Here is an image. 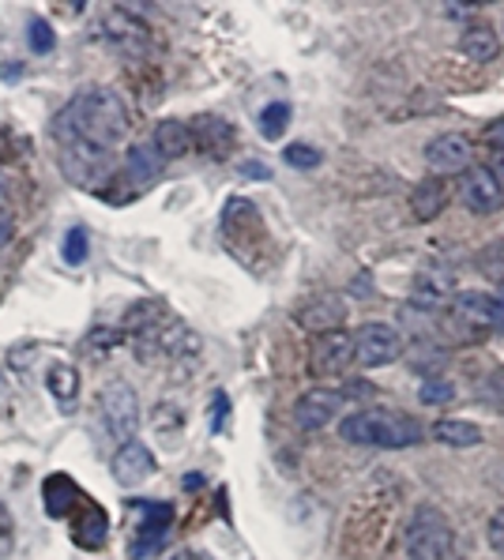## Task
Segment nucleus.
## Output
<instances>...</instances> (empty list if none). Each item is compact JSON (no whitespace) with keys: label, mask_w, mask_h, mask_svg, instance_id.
I'll return each instance as SVG.
<instances>
[{"label":"nucleus","mask_w":504,"mask_h":560,"mask_svg":"<svg viewBox=\"0 0 504 560\" xmlns=\"http://www.w3.org/2000/svg\"><path fill=\"white\" fill-rule=\"evenodd\" d=\"M57 148L65 143H91L99 151H113L128 140V109L113 88H87L68 102L49 125Z\"/></svg>","instance_id":"f257e3e1"},{"label":"nucleus","mask_w":504,"mask_h":560,"mask_svg":"<svg viewBox=\"0 0 504 560\" xmlns=\"http://www.w3.org/2000/svg\"><path fill=\"white\" fill-rule=\"evenodd\" d=\"M339 436L346 444H362V447H388V452H399V447H414L422 444L425 429L411 413L403 410H385V407H365L354 410L339 421Z\"/></svg>","instance_id":"f03ea898"},{"label":"nucleus","mask_w":504,"mask_h":560,"mask_svg":"<svg viewBox=\"0 0 504 560\" xmlns=\"http://www.w3.org/2000/svg\"><path fill=\"white\" fill-rule=\"evenodd\" d=\"M406 560H451L456 557V527L437 504H419L403 527Z\"/></svg>","instance_id":"7ed1b4c3"},{"label":"nucleus","mask_w":504,"mask_h":560,"mask_svg":"<svg viewBox=\"0 0 504 560\" xmlns=\"http://www.w3.org/2000/svg\"><path fill=\"white\" fill-rule=\"evenodd\" d=\"M94 38L102 42V46L110 49V54L125 57V60H140L151 54V27L140 20V15H133L128 8H110V12L99 15V23H94Z\"/></svg>","instance_id":"20e7f679"},{"label":"nucleus","mask_w":504,"mask_h":560,"mask_svg":"<svg viewBox=\"0 0 504 560\" xmlns=\"http://www.w3.org/2000/svg\"><path fill=\"white\" fill-rule=\"evenodd\" d=\"M448 331L459 342H482L493 335V298L482 290H463L448 308Z\"/></svg>","instance_id":"39448f33"},{"label":"nucleus","mask_w":504,"mask_h":560,"mask_svg":"<svg viewBox=\"0 0 504 560\" xmlns=\"http://www.w3.org/2000/svg\"><path fill=\"white\" fill-rule=\"evenodd\" d=\"M99 410L102 421H106V433L113 441H133L136 429H140V399H136L133 384L125 381H110L99 392Z\"/></svg>","instance_id":"423d86ee"},{"label":"nucleus","mask_w":504,"mask_h":560,"mask_svg":"<svg viewBox=\"0 0 504 560\" xmlns=\"http://www.w3.org/2000/svg\"><path fill=\"white\" fill-rule=\"evenodd\" d=\"M60 151V170L72 185L87 188V192H99L106 188V180L113 174V154L110 151H99L91 143H65Z\"/></svg>","instance_id":"0eeeda50"},{"label":"nucleus","mask_w":504,"mask_h":560,"mask_svg":"<svg viewBox=\"0 0 504 560\" xmlns=\"http://www.w3.org/2000/svg\"><path fill=\"white\" fill-rule=\"evenodd\" d=\"M351 339H354V361L365 369H385L403 354V335L392 324H380V320L362 324Z\"/></svg>","instance_id":"6e6552de"},{"label":"nucleus","mask_w":504,"mask_h":560,"mask_svg":"<svg viewBox=\"0 0 504 560\" xmlns=\"http://www.w3.org/2000/svg\"><path fill=\"white\" fill-rule=\"evenodd\" d=\"M136 508H140V523H136L133 538H128V557L147 560L167 546L170 527H173V508L162 504V501H144Z\"/></svg>","instance_id":"1a4fd4ad"},{"label":"nucleus","mask_w":504,"mask_h":560,"mask_svg":"<svg viewBox=\"0 0 504 560\" xmlns=\"http://www.w3.org/2000/svg\"><path fill=\"white\" fill-rule=\"evenodd\" d=\"M343 402L346 395L339 387H309L294 402V421H298L301 433H320V429H328L339 418Z\"/></svg>","instance_id":"9d476101"},{"label":"nucleus","mask_w":504,"mask_h":560,"mask_svg":"<svg viewBox=\"0 0 504 560\" xmlns=\"http://www.w3.org/2000/svg\"><path fill=\"white\" fill-rule=\"evenodd\" d=\"M425 166H429V177H445V174H467L471 170V140L459 132H440L425 143Z\"/></svg>","instance_id":"9b49d317"},{"label":"nucleus","mask_w":504,"mask_h":560,"mask_svg":"<svg viewBox=\"0 0 504 560\" xmlns=\"http://www.w3.org/2000/svg\"><path fill=\"white\" fill-rule=\"evenodd\" d=\"M354 365V339L346 331L317 335L309 350V373L312 376H343Z\"/></svg>","instance_id":"f8f14e48"},{"label":"nucleus","mask_w":504,"mask_h":560,"mask_svg":"<svg viewBox=\"0 0 504 560\" xmlns=\"http://www.w3.org/2000/svg\"><path fill=\"white\" fill-rule=\"evenodd\" d=\"M459 200H463L467 211H474V214H497L504 207L501 177L485 166H471L463 174V185H459Z\"/></svg>","instance_id":"ddd939ff"},{"label":"nucleus","mask_w":504,"mask_h":560,"mask_svg":"<svg viewBox=\"0 0 504 560\" xmlns=\"http://www.w3.org/2000/svg\"><path fill=\"white\" fill-rule=\"evenodd\" d=\"M298 324L312 335L339 331L346 324V301L339 294H312L306 305L298 308Z\"/></svg>","instance_id":"4468645a"},{"label":"nucleus","mask_w":504,"mask_h":560,"mask_svg":"<svg viewBox=\"0 0 504 560\" xmlns=\"http://www.w3.org/2000/svg\"><path fill=\"white\" fill-rule=\"evenodd\" d=\"M68 527H72V541L80 549H102V546H106L110 520H106V512H102V504L91 501V497H83L80 508L68 515Z\"/></svg>","instance_id":"2eb2a0df"},{"label":"nucleus","mask_w":504,"mask_h":560,"mask_svg":"<svg viewBox=\"0 0 504 560\" xmlns=\"http://www.w3.org/2000/svg\"><path fill=\"white\" fill-rule=\"evenodd\" d=\"M151 474H154V455H151V447L140 441L121 444V452L113 455V481H117V486L136 489V486H144Z\"/></svg>","instance_id":"dca6fc26"},{"label":"nucleus","mask_w":504,"mask_h":560,"mask_svg":"<svg viewBox=\"0 0 504 560\" xmlns=\"http://www.w3.org/2000/svg\"><path fill=\"white\" fill-rule=\"evenodd\" d=\"M188 132H193V148L204 151L207 159H226V154L233 151V125L222 117H215V114L193 117Z\"/></svg>","instance_id":"f3484780"},{"label":"nucleus","mask_w":504,"mask_h":560,"mask_svg":"<svg viewBox=\"0 0 504 560\" xmlns=\"http://www.w3.org/2000/svg\"><path fill=\"white\" fill-rule=\"evenodd\" d=\"M451 290H456V271H451L448 264H429V267H422L419 279H414V305L437 308Z\"/></svg>","instance_id":"a211bd4d"},{"label":"nucleus","mask_w":504,"mask_h":560,"mask_svg":"<svg viewBox=\"0 0 504 560\" xmlns=\"http://www.w3.org/2000/svg\"><path fill=\"white\" fill-rule=\"evenodd\" d=\"M83 497L87 493L68 478V474H49L46 486H42V501H46V512L54 515V520H68V515L80 508Z\"/></svg>","instance_id":"6ab92c4d"},{"label":"nucleus","mask_w":504,"mask_h":560,"mask_svg":"<svg viewBox=\"0 0 504 560\" xmlns=\"http://www.w3.org/2000/svg\"><path fill=\"white\" fill-rule=\"evenodd\" d=\"M451 200V188L440 177H425L411 188V214L419 222H433Z\"/></svg>","instance_id":"aec40b11"},{"label":"nucleus","mask_w":504,"mask_h":560,"mask_svg":"<svg viewBox=\"0 0 504 560\" xmlns=\"http://www.w3.org/2000/svg\"><path fill=\"white\" fill-rule=\"evenodd\" d=\"M151 148L159 151L162 162L170 159H185L188 151H193V132H188L185 120H159L154 125V136H151Z\"/></svg>","instance_id":"412c9836"},{"label":"nucleus","mask_w":504,"mask_h":560,"mask_svg":"<svg viewBox=\"0 0 504 560\" xmlns=\"http://www.w3.org/2000/svg\"><path fill=\"white\" fill-rule=\"evenodd\" d=\"M162 170H167V162L159 159V151L151 148V143H133L125 154V177L133 180V185H154V180L162 177Z\"/></svg>","instance_id":"4be33fe9"},{"label":"nucleus","mask_w":504,"mask_h":560,"mask_svg":"<svg viewBox=\"0 0 504 560\" xmlns=\"http://www.w3.org/2000/svg\"><path fill=\"white\" fill-rule=\"evenodd\" d=\"M459 49H463L474 65H490V60H497L501 54V38L490 23H471V27L463 31V38H459Z\"/></svg>","instance_id":"5701e85b"},{"label":"nucleus","mask_w":504,"mask_h":560,"mask_svg":"<svg viewBox=\"0 0 504 560\" xmlns=\"http://www.w3.org/2000/svg\"><path fill=\"white\" fill-rule=\"evenodd\" d=\"M433 441L437 444H448V447H478L482 444V429L474 421H456V418H440L433 421Z\"/></svg>","instance_id":"b1692460"},{"label":"nucleus","mask_w":504,"mask_h":560,"mask_svg":"<svg viewBox=\"0 0 504 560\" xmlns=\"http://www.w3.org/2000/svg\"><path fill=\"white\" fill-rule=\"evenodd\" d=\"M46 387H49V395H54L60 407L72 410L76 399H80V369H76V365H54L46 373Z\"/></svg>","instance_id":"393cba45"},{"label":"nucleus","mask_w":504,"mask_h":560,"mask_svg":"<svg viewBox=\"0 0 504 560\" xmlns=\"http://www.w3.org/2000/svg\"><path fill=\"white\" fill-rule=\"evenodd\" d=\"M474 399L482 402L485 410L504 413V365L490 369V373H485L482 381L474 384Z\"/></svg>","instance_id":"a878e982"},{"label":"nucleus","mask_w":504,"mask_h":560,"mask_svg":"<svg viewBox=\"0 0 504 560\" xmlns=\"http://www.w3.org/2000/svg\"><path fill=\"white\" fill-rule=\"evenodd\" d=\"M445 361H448L445 347H437V342H414L411 365H414V373L425 376V381H429V376H437L440 369H445Z\"/></svg>","instance_id":"bb28decb"},{"label":"nucleus","mask_w":504,"mask_h":560,"mask_svg":"<svg viewBox=\"0 0 504 560\" xmlns=\"http://www.w3.org/2000/svg\"><path fill=\"white\" fill-rule=\"evenodd\" d=\"M474 267H478L482 279L504 282V241H490V245H482V253L474 256Z\"/></svg>","instance_id":"cd10ccee"},{"label":"nucleus","mask_w":504,"mask_h":560,"mask_svg":"<svg viewBox=\"0 0 504 560\" xmlns=\"http://www.w3.org/2000/svg\"><path fill=\"white\" fill-rule=\"evenodd\" d=\"M290 125V102H272V106L260 109V136L264 140H279Z\"/></svg>","instance_id":"c85d7f7f"},{"label":"nucleus","mask_w":504,"mask_h":560,"mask_svg":"<svg viewBox=\"0 0 504 560\" xmlns=\"http://www.w3.org/2000/svg\"><path fill=\"white\" fill-rule=\"evenodd\" d=\"M87 253H91V237H87L83 226H72L65 234V245H60V256H65L68 267H80L87 260Z\"/></svg>","instance_id":"c756f323"},{"label":"nucleus","mask_w":504,"mask_h":560,"mask_svg":"<svg viewBox=\"0 0 504 560\" xmlns=\"http://www.w3.org/2000/svg\"><path fill=\"white\" fill-rule=\"evenodd\" d=\"M27 42H31V54L46 57V54H54L57 34H54V27H49L46 20H42V15H34V20L27 23Z\"/></svg>","instance_id":"7c9ffc66"},{"label":"nucleus","mask_w":504,"mask_h":560,"mask_svg":"<svg viewBox=\"0 0 504 560\" xmlns=\"http://www.w3.org/2000/svg\"><path fill=\"white\" fill-rule=\"evenodd\" d=\"M419 399L425 407H448V402H456V387L448 381H440V376H429V381H422L419 387Z\"/></svg>","instance_id":"2f4dec72"},{"label":"nucleus","mask_w":504,"mask_h":560,"mask_svg":"<svg viewBox=\"0 0 504 560\" xmlns=\"http://www.w3.org/2000/svg\"><path fill=\"white\" fill-rule=\"evenodd\" d=\"M283 162H290L294 170H312V166H320V151L309 148V143H290V148L283 151Z\"/></svg>","instance_id":"473e14b6"},{"label":"nucleus","mask_w":504,"mask_h":560,"mask_svg":"<svg viewBox=\"0 0 504 560\" xmlns=\"http://www.w3.org/2000/svg\"><path fill=\"white\" fill-rule=\"evenodd\" d=\"M485 538H490V549L504 560V508L490 515V527H485Z\"/></svg>","instance_id":"72a5a7b5"},{"label":"nucleus","mask_w":504,"mask_h":560,"mask_svg":"<svg viewBox=\"0 0 504 560\" xmlns=\"http://www.w3.org/2000/svg\"><path fill=\"white\" fill-rule=\"evenodd\" d=\"M12 538H15V530H12V512H8V504H0V557L12 553Z\"/></svg>","instance_id":"f704fd0d"},{"label":"nucleus","mask_w":504,"mask_h":560,"mask_svg":"<svg viewBox=\"0 0 504 560\" xmlns=\"http://www.w3.org/2000/svg\"><path fill=\"white\" fill-rule=\"evenodd\" d=\"M226 413H230V399H226V392H215V418H211V433H222Z\"/></svg>","instance_id":"c9c22d12"},{"label":"nucleus","mask_w":504,"mask_h":560,"mask_svg":"<svg viewBox=\"0 0 504 560\" xmlns=\"http://www.w3.org/2000/svg\"><path fill=\"white\" fill-rule=\"evenodd\" d=\"M485 143H490L497 154H504V117H497L490 128H485Z\"/></svg>","instance_id":"e433bc0d"},{"label":"nucleus","mask_w":504,"mask_h":560,"mask_svg":"<svg viewBox=\"0 0 504 560\" xmlns=\"http://www.w3.org/2000/svg\"><path fill=\"white\" fill-rule=\"evenodd\" d=\"M12 237H15V219L4 211V207H0V248H4Z\"/></svg>","instance_id":"4c0bfd02"},{"label":"nucleus","mask_w":504,"mask_h":560,"mask_svg":"<svg viewBox=\"0 0 504 560\" xmlns=\"http://www.w3.org/2000/svg\"><path fill=\"white\" fill-rule=\"evenodd\" d=\"M241 177H252V180H272V170L260 166V162H241Z\"/></svg>","instance_id":"58836bf2"},{"label":"nucleus","mask_w":504,"mask_h":560,"mask_svg":"<svg viewBox=\"0 0 504 560\" xmlns=\"http://www.w3.org/2000/svg\"><path fill=\"white\" fill-rule=\"evenodd\" d=\"M493 331H504V294L493 298Z\"/></svg>","instance_id":"ea45409f"},{"label":"nucleus","mask_w":504,"mask_h":560,"mask_svg":"<svg viewBox=\"0 0 504 560\" xmlns=\"http://www.w3.org/2000/svg\"><path fill=\"white\" fill-rule=\"evenodd\" d=\"M170 560H211V557L199 553V549H181V553H173Z\"/></svg>","instance_id":"a19ab883"},{"label":"nucleus","mask_w":504,"mask_h":560,"mask_svg":"<svg viewBox=\"0 0 504 560\" xmlns=\"http://www.w3.org/2000/svg\"><path fill=\"white\" fill-rule=\"evenodd\" d=\"M0 207H4V180H0Z\"/></svg>","instance_id":"79ce46f5"},{"label":"nucleus","mask_w":504,"mask_h":560,"mask_svg":"<svg viewBox=\"0 0 504 560\" xmlns=\"http://www.w3.org/2000/svg\"><path fill=\"white\" fill-rule=\"evenodd\" d=\"M451 560H456V557H451Z\"/></svg>","instance_id":"37998d69"}]
</instances>
